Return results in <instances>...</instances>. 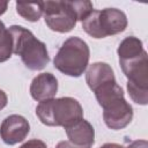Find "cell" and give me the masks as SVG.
<instances>
[{
    "label": "cell",
    "instance_id": "obj_19",
    "mask_svg": "<svg viewBox=\"0 0 148 148\" xmlns=\"http://www.w3.org/2000/svg\"><path fill=\"white\" fill-rule=\"evenodd\" d=\"M7 102H8V97H7L6 92L0 89V110H2L7 105Z\"/></svg>",
    "mask_w": 148,
    "mask_h": 148
},
{
    "label": "cell",
    "instance_id": "obj_1",
    "mask_svg": "<svg viewBox=\"0 0 148 148\" xmlns=\"http://www.w3.org/2000/svg\"><path fill=\"white\" fill-rule=\"evenodd\" d=\"M92 92L103 109V119L109 128L123 130L132 121L133 108L125 99L124 90L116 80L103 83Z\"/></svg>",
    "mask_w": 148,
    "mask_h": 148
},
{
    "label": "cell",
    "instance_id": "obj_5",
    "mask_svg": "<svg viewBox=\"0 0 148 148\" xmlns=\"http://www.w3.org/2000/svg\"><path fill=\"white\" fill-rule=\"evenodd\" d=\"M127 16L118 8H104L92 10L83 21L82 29L92 38L99 39L125 31L127 28Z\"/></svg>",
    "mask_w": 148,
    "mask_h": 148
},
{
    "label": "cell",
    "instance_id": "obj_18",
    "mask_svg": "<svg viewBox=\"0 0 148 148\" xmlns=\"http://www.w3.org/2000/svg\"><path fill=\"white\" fill-rule=\"evenodd\" d=\"M126 148H148V142L146 140H135L132 141Z\"/></svg>",
    "mask_w": 148,
    "mask_h": 148
},
{
    "label": "cell",
    "instance_id": "obj_12",
    "mask_svg": "<svg viewBox=\"0 0 148 148\" xmlns=\"http://www.w3.org/2000/svg\"><path fill=\"white\" fill-rule=\"evenodd\" d=\"M143 52H145V50H143L141 39H139L138 37H134V36H128V37L124 38L117 49L119 60L134 58V57L142 54Z\"/></svg>",
    "mask_w": 148,
    "mask_h": 148
},
{
    "label": "cell",
    "instance_id": "obj_21",
    "mask_svg": "<svg viewBox=\"0 0 148 148\" xmlns=\"http://www.w3.org/2000/svg\"><path fill=\"white\" fill-rule=\"evenodd\" d=\"M8 7V2L7 1H0V16L2 14H5V12L7 10Z\"/></svg>",
    "mask_w": 148,
    "mask_h": 148
},
{
    "label": "cell",
    "instance_id": "obj_6",
    "mask_svg": "<svg viewBox=\"0 0 148 148\" xmlns=\"http://www.w3.org/2000/svg\"><path fill=\"white\" fill-rule=\"evenodd\" d=\"M120 67L127 77V91L131 99L140 105L148 103V56L142 54L119 60Z\"/></svg>",
    "mask_w": 148,
    "mask_h": 148
},
{
    "label": "cell",
    "instance_id": "obj_11",
    "mask_svg": "<svg viewBox=\"0 0 148 148\" xmlns=\"http://www.w3.org/2000/svg\"><path fill=\"white\" fill-rule=\"evenodd\" d=\"M116 80L113 69L106 62H94L86 72V82L91 91H95L99 86L108 81Z\"/></svg>",
    "mask_w": 148,
    "mask_h": 148
},
{
    "label": "cell",
    "instance_id": "obj_10",
    "mask_svg": "<svg viewBox=\"0 0 148 148\" xmlns=\"http://www.w3.org/2000/svg\"><path fill=\"white\" fill-rule=\"evenodd\" d=\"M65 130L68 141H71L76 146L91 147L95 142V130L92 125L83 118L67 126Z\"/></svg>",
    "mask_w": 148,
    "mask_h": 148
},
{
    "label": "cell",
    "instance_id": "obj_15",
    "mask_svg": "<svg viewBox=\"0 0 148 148\" xmlns=\"http://www.w3.org/2000/svg\"><path fill=\"white\" fill-rule=\"evenodd\" d=\"M72 5L76 13L77 21H81V22L94 10L92 3L90 1H72Z\"/></svg>",
    "mask_w": 148,
    "mask_h": 148
},
{
    "label": "cell",
    "instance_id": "obj_7",
    "mask_svg": "<svg viewBox=\"0 0 148 148\" xmlns=\"http://www.w3.org/2000/svg\"><path fill=\"white\" fill-rule=\"evenodd\" d=\"M43 15L46 25L57 32L65 34L72 31L77 22L76 13L72 1H42Z\"/></svg>",
    "mask_w": 148,
    "mask_h": 148
},
{
    "label": "cell",
    "instance_id": "obj_16",
    "mask_svg": "<svg viewBox=\"0 0 148 148\" xmlns=\"http://www.w3.org/2000/svg\"><path fill=\"white\" fill-rule=\"evenodd\" d=\"M18 148H47V147H46V143L44 141L38 140V139H31V140L24 142Z\"/></svg>",
    "mask_w": 148,
    "mask_h": 148
},
{
    "label": "cell",
    "instance_id": "obj_8",
    "mask_svg": "<svg viewBox=\"0 0 148 148\" xmlns=\"http://www.w3.org/2000/svg\"><path fill=\"white\" fill-rule=\"evenodd\" d=\"M30 132L29 121L20 114H10L6 117L0 125V138L9 146L22 142Z\"/></svg>",
    "mask_w": 148,
    "mask_h": 148
},
{
    "label": "cell",
    "instance_id": "obj_4",
    "mask_svg": "<svg viewBox=\"0 0 148 148\" xmlns=\"http://www.w3.org/2000/svg\"><path fill=\"white\" fill-rule=\"evenodd\" d=\"M90 50L88 44L79 37L67 38L59 47L53 59L54 67L65 75L81 76L89 64Z\"/></svg>",
    "mask_w": 148,
    "mask_h": 148
},
{
    "label": "cell",
    "instance_id": "obj_13",
    "mask_svg": "<svg viewBox=\"0 0 148 148\" xmlns=\"http://www.w3.org/2000/svg\"><path fill=\"white\" fill-rule=\"evenodd\" d=\"M16 12L17 14L28 20L30 22L38 21L43 15V3L42 1L38 2H16Z\"/></svg>",
    "mask_w": 148,
    "mask_h": 148
},
{
    "label": "cell",
    "instance_id": "obj_3",
    "mask_svg": "<svg viewBox=\"0 0 148 148\" xmlns=\"http://www.w3.org/2000/svg\"><path fill=\"white\" fill-rule=\"evenodd\" d=\"M36 116L46 126L66 128L83 118V109L80 102L73 97L51 98L39 102L36 108Z\"/></svg>",
    "mask_w": 148,
    "mask_h": 148
},
{
    "label": "cell",
    "instance_id": "obj_2",
    "mask_svg": "<svg viewBox=\"0 0 148 148\" xmlns=\"http://www.w3.org/2000/svg\"><path fill=\"white\" fill-rule=\"evenodd\" d=\"M13 38V53L20 56L25 67L31 71L43 69L50 61L46 45L35 35L21 25L8 28Z\"/></svg>",
    "mask_w": 148,
    "mask_h": 148
},
{
    "label": "cell",
    "instance_id": "obj_17",
    "mask_svg": "<svg viewBox=\"0 0 148 148\" xmlns=\"http://www.w3.org/2000/svg\"><path fill=\"white\" fill-rule=\"evenodd\" d=\"M56 148H91V147H88V146H76V145L72 143L71 141L66 140V141L58 142V145L56 146Z\"/></svg>",
    "mask_w": 148,
    "mask_h": 148
},
{
    "label": "cell",
    "instance_id": "obj_9",
    "mask_svg": "<svg viewBox=\"0 0 148 148\" xmlns=\"http://www.w3.org/2000/svg\"><path fill=\"white\" fill-rule=\"evenodd\" d=\"M58 91V80L52 73H40L30 84V95L37 102L54 98Z\"/></svg>",
    "mask_w": 148,
    "mask_h": 148
},
{
    "label": "cell",
    "instance_id": "obj_20",
    "mask_svg": "<svg viewBox=\"0 0 148 148\" xmlns=\"http://www.w3.org/2000/svg\"><path fill=\"white\" fill-rule=\"evenodd\" d=\"M99 148H125V147L121 145L114 143V142H108V143H104L103 146H101Z\"/></svg>",
    "mask_w": 148,
    "mask_h": 148
},
{
    "label": "cell",
    "instance_id": "obj_14",
    "mask_svg": "<svg viewBox=\"0 0 148 148\" xmlns=\"http://www.w3.org/2000/svg\"><path fill=\"white\" fill-rule=\"evenodd\" d=\"M13 54V38L9 30L0 20V62L7 61Z\"/></svg>",
    "mask_w": 148,
    "mask_h": 148
}]
</instances>
